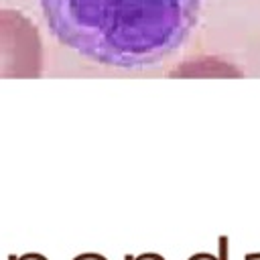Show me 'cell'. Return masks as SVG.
Here are the masks:
<instances>
[{"label": "cell", "mask_w": 260, "mask_h": 260, "mask_svg": "<svg viewBox=\"0 0 260 260\" xmlns=\"http://www.w3.org/2000/svg\"><path fill=\"white\" fill-rule=\"evenodd\" d=\"M203 0H41L53 37L81 57L138 69L175 53L197 24Z\"/></svg>", "instance_id": "1"}, {"label": "cell", "mask_w": 260, "mask_h": 260, "mask_svg": "<svg viewBox=\"0 0 260 260\" xmlns=\"http://www.w3.org/2000/svg\"><path fill=\"white\" fill-rule=\"evenodd\" d=\"M43 73V43L37 26L16 10L0 8V77L37 79Z\"/></svg>", "instance_id": "2"}, {"label": "cell", "mask_w": 260, "mask_h": 260, "mask_svg": "<svg viewBox=\"0 0 260 260\" xmlns=\"http://www.w3.org/2000/svg\"><path fill=\"white\" fill-rule=\"evenodd\" d=\"M187 260H230V258H228V238H225V236L219 238V250H217V256L211 254V252H197V254L189 256Z\"/></svg>", "instance_id": "3"}, {"label": "cell", "mask_w": 260, "mask_h": 260, "mask_svg": "<svg viewBox=\"0 0 260 260\" xmlns=\"http://www.w3.org/2000/svg\"><path fill=\"white\" fill-rule=\"evenodd\" d=\"M8 260H49V258H47L45 254H39V252H24V254H20V256L10 254Z\"/></svg>", "instance_id": "4"}, {"label": "cell", "mask_w": 260, "mask_h": 260, "mask_svg": "<svg viewBox=\"0 0 260 260\" xmlns=\"http://www.w3.org/2000/svg\"><path fill=\"white\" fill-rule=\"evenodd\" d=\"M124 260H165V258H162L160 254H156V252H144V254H138V256L126 254Z\"/></svg>", "instance_id": "5"}, {"label": "cell", "mask_w": 260, "mask_h": 260, "mask_svg": "<svg viewBox=\"0 0 260 260\" xmlns=\"http://www.w3.org/2000/svg\"><path fill=\"white\" fill-rule=\"evenodd\" d=\"M73 260H108V258L98 252H83V254H77Z\"/></svg>", "instance_id": "6"}]
</instances>
